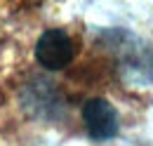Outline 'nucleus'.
<instances>
[{"label":"nucleus","instance_id":"nucleus-2","mask_svg":"<svg viewBox=\"0 0 153 146\" xmlns=\"http://www.w3.org/2000/svg\"><path fill=\"white\" fill-rule=\"evenodd\" d=\"M82 123L94 139H111L118 134V111L101 97H92L82 104Z\"/></svg>","mask_w":153,"mask_h":146},{"label":"nucleus","instance_id":"nucleus-1","mask_svg":"<svg viewBox=\"0 0 153 146\" xmlns=\"http://www.w3.org/2000/svg\"><path fill=\"white\" fill-rule=\"evenodd\" d=\"M76 57V42L61 28H50L36 42V59L50 71L66 69Z\"/></svg>","mask_w":153,"mask_h":146}]
</instances>
